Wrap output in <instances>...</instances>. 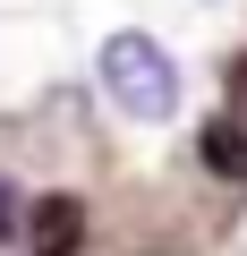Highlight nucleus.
Wrapping results in <instances>:
<instances>
[{"mask_svg":"<svg viewBox=\"0 0 247 256\" xmlns=\"http://www.w3.org/2000/svg\"><path fill=\"white\" fill-rule=\"evenodd\" d=\"M85 248V205L77 196H34L26 214V256H77Z\"/></svg>","mask_w":247,"mask_h":256,"instance_id":"f03ea898","label":"nucleus"},{"mask_svg":"<svg viewBox=\"0 0 247 256\" xmlns=\"http://www.w3.org/2000/svg\"><path fill=\"white\" fill-rule=\"evenodd\" d=\"M196 162L222 171V180H247V102H222V120H205Z\"/></svg>","mask_w":247,"mask_h":256,"instance_id":"7ed1b4c3","label":"nucleus"},{"mask_svg":"<svg viewBox=\"0 0 247 256\" xmlns=\"http://www.w3.org/2000/svg\"><path fill=\"white\" fill-rule=\"evenodd\" d=\"M26 214H34V205H26L9 180H0V239H17V248H26Z\"/></svg>","mask_w":247,"mask_h":256,"instance_id":"20e7f679","label":"nucleus"},{"mask_svg":"<svg viewBox=\"0 0 247 256\" xmlns=\"http://www.w3.org/2000/svg\"><path fill=\"white\" fill-rule=\"evenodd\" d=\"M94 77H102V102H111L119 120H137V128H162V120L179 111V60H171L154 34H137V26H119V34L102 43Z\"/></svg>","mask_w":247,"mask_h":256,"instance_id":"f257e3e1","label":"nucleus"}]
</instances>
